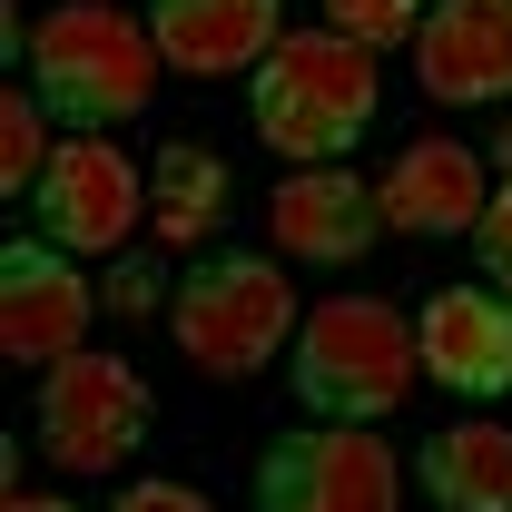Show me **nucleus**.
<instances>
[{
	"label": "nucleus",
	"mask_w": 512,
	"mask_h": 512,
	"mask_svg": "<svg viewBox=\"0 0 512 512\" xmlns=\"http://www.w3.org/2000/svg\"><path fill=\"white\" fill-rule=\"evenodd\" d=\"M30 89H40V109L60 119V138H109L119 119H138L148 99H158V30L148 20H128L109 0H60L50 20H30Z\"/></svg>",
	"instance_id": "1"
},
{
	"label": "nucleus",
	"mask_w": 512,
	"mask_h": 512,
	"mask_svg": "<svg viewBox=\"0 0 512 512\" xmlns=\"http://www.w3.org/2000/svg\"><path fill=\"white\" fill-rule=\"evenodd\" d=\"M384 109L375 50H355L345 30H286L266 69L247 79V119L286 168H335Z\"/></svg>",
	"instance_id": "2"
},
{
	"label": "nucleus",
	"mask_w": 512,
	"mask_h": 512,
	"mask_svg": "<svg viewBox=\"0 0 512 512\" xmlns=\"http://www.w3.org/2000/svg\"><path fill=\"white\" fill-rule=\"evenodd\" d=\"M168 325H178V355H188L197 375L247 384V375H266V365L296 345V325H306V316H296V286H286L276 256L217 247V256H197L188 276H178Z\"/></svg>",
	"instance_id": "3"
},
{
	"label": "nucleus",
	"mask_w": 512,
	"mask_h": 512,
	"mask_svg": "<svg viewBox=\"0 0 512 512\" xmlns=\"http://www.w3.org/2000/svg\"><path fill=\"white\" fill-rule=\"evenodd\" d=\"M414 375V316H394L384 296H325L296 325V404L316 424H384Z\"/></svg>",
	"instance_id": "4"
},
{
	"label": "nucleus",
	"mask_w": 512,
	"mask_h": 512,
	"mask_svg": "<svg viewBox=\"0 0 512 512\" xmlns=\"http://www.w3.org/2000/svg\"><path fill=\"white\" fill-rule=\"evenodd\" d=\"M30 414H40V453L60 473H119L128 453L148 444V424H158V394H148V375L128 355L79 345L60 365H40V404Z\"/></svg>",
	"instance_id": "5"
},
{
	"label": "nucleus",
	"mask_w": 512,
	"mask_h": 512,
	"mask_svg": "<svg viewBox=\"0 0 512 512\" xmlns=\"http://www.w3.org/2000/svg\"><path fill=\"white\" fill-rule=\"evenodd\" d=\"M256 512H404V463L375 424H306L256 453Z\"/></svg>",
	"instance_id": "6"
},
{
	"label": "nucleus",
	"mask_w": 512,
	"mask_h": 512,
	"mask_svg": "<svg viewBox=\"0 0 512 512\" xmlns=\"http://www.w3.org/2000/svg\"><path fill=\"white\" fill-rule=\"evenodd\" d=\"M30 207H40V237L60 256H119L138 237V217H148V178L109 138H60L40 188H30Z\"/></svg>",
	"instance_id": "7"
},
{
	"label": "nucleus",
	"mask_w": 512,
	"mask_h": 512,
	"mask_svg": "<svg viewBox=\"0 0 512 512\" xmlns=\"http://www.w3.org/2000/svg\"><path fill=\"white\" fill-rule=\"evenodd\" d=\"M99 286L79 276V256H60L50 237H10L0 247V345L20 365H60L89 345Z\"/></svg>",
	"instance_id": "8"
},
{
	"label": "nucleus",
	"mask_w": 512,
	"mask_h": 512,
	"mask_svg": "<svg viewBox=\"0 0 512 512\" xmlns=\"http://www.w3.org/2000/svg\"><path fill=\"white\" fill-rule=\"evenodd\" d=\"M414 355L424 375L463 394V404H503L512 394V296L503 286H444L414 316Z\"/></svg>",
	"instance_id": "9"
},
{
	"label": "nucleus",
	"mask_w": 512,
	"mask_h": 512,
	"mask_svg": "<svg viewBox=\"0 0 512 512\" xmlns=\"http://www.w3.org/2000/svg\"><path fill=\"white\" fill-rule=\"evenodd\" d=\"M414 89L444 109L512 99V0H434L414 30Z\"/></svg>",
	"instance_id": "10"
},
{
	"label": "nucleus",
	"mask_w": 512,
	"mask_h": 512,
	"mask_svg": "<svg viewBox=\"0 0 512 512\" xmlns=\"http://www.w3.org/2000/svg\"><path fill=\"white\" fill-rule=\"evenodd\" d=\"M375 197H384L394 237H473L483 207H493V158L463 148V138H414L375 178Z\"/></svg>",
	"instance_id": "11"
},
{
	"label": "nucleus",
	"mask_w": 512,
	"mask_h": 512,
	"mask_svg": "<svg viewBox=\"0 0 512 512\" xmlns=\"http://www.w3.org/2000/svg\"><path fill=\"white\" fill-rule=\"evenodd\" d=\"M266 227H276V256H296V266H355V256L375 247V227H384V197L335 158V168H296V178H276Z\"/></svg>",
	"instance_id": "12"
},
{
	"label": "nucleus",
	"mask_w": 512,
	"mask_h": 512,
	"mask_svg": "<svg viewBox=\"0 0 512 512\" xmlns=\"http://www.w3.org/2000/svg\"><path fill=\"white\" fill-rule=\"evenodd\" d=\"M148 30L188 79H256L266 50L286 40V10L276 0H148Z\"/></svg>",
	"instance_id": "13"
},
{
	"label": "nucleus",
	"mask_w": 512,
	"mask_h": 512,
	"mask_svg": "<svg viewBox=\"0 0 512 512\" xmlns=\"http://www.w3.org/2000/svg\"><path fill=\"white\" fill-rule=\"evenodd\" d=\"M414 483L434 512H512V424H444L414 453Z\"/></svg>",
	"instance_id": "14"
},
{
	"label": "nucleus",
	"mask_w": 512,
	"mask_h": 512,
	"mask_svg": "<svg viewBox=\"0 0 512 512\" xmlns=\"http://www.w3.org/2000/svg\"><path fill=\"white\" fill-rule=\"evenodd\" d=\"M227 217V158H207V148H158V168H148V227H158V247H197L207 227Z\"/></svg>",
	"instance_id": "15"
},
{
	"label": "nucleus",
	"mask_w": 512,
	"mask_h": 512,
	"mask_svg": "<svg viewBox=\"0 0 512 512\" xmlns=\"http://www.w3.org/2000/svg\"><path fill=\"white\" fill-rule=\"evenodd\" d=\"M40 168H50V109H40V89H10L0 99V188L30 197Z\"/></svg>",
	"instance_id": "16"
},
{
	"label": "nucleus",
	"mask_w": 512,
	"mask_h": 512,
	"mask_svg": "<svg viewBox=\"0 0 512 512\" xmlns=\"http://www.w3.org/2000/svg\"><path fill=\"white\" fill-rule=\"evenodd\" d=\"M424 10L434 0H325V30H345L355 50H414V30H424Z\"/></svg>",
	"instance_id": "17"
},
{
	"label": "nucleus",
	"mask_w": 512,
	"mask_h": 512,
	"mask_svg": "<svg viewBox=\"0 0 512 512\" xmlns=\"http://www.w3.org/2000/svg\"><path fill=\"white\" fill-rule=\"evenodd\" d=\"M109 306L119 316H148V306H178V286L158 276V256H119L109 266Z\"/></svg>",
	"instance_id": "18"
},
{
	"label": "nucleus",
	"mask_w": 512,
	"mask_h": 512,
	"mask_svg": "<svg viewBox=\"0 0 512 512\" xmlns=\"http://www.w3.org/2000/svg\"><path fill=\"white\" fill-rule=\"evenodd\" d=\"M473 256H483V286H503V296H512V178L493 188V207H483V227H473Z\"/></svg>",
	"instance_id": "19"
},
{
	"label": "nucleus",
	"mask_w": 512,
	"mask_h": 512,
	"mask_svg": "<svg viewBox=\"0 0 512 512\" xmlns=\"http://www.w3.org/2000/svg\"><path fill=\"white\" fill-rule=\"evenodd\" d=\"M109 512H207V493H197V483H168V473H158V483H128V493H119Z\"/></svg>",
	"instance_id": "20"
},
{
	"label": "nucleus",
	"mask_w": 512,
	"mask_h": 512,
	"mask_svg": "<svg viewBox=\"0 0 512 512\" xmlns=\"http://www.w3.org/2000/svg\"><path fill=\"white\" fill-rule=\"evenodd\" d=\"M10 512H79V503H60V493H10Z\"/></svg>",
	"instance_id": "21"
},
{
	"label": "nucleus",
	"mask_w": 512,
	"mask_h": 512,
	"mask_svg": "<svg viewBox=\"0 0 512 512\" xmlns=\"http://www.w3.org/2000/svg\"><path fill=\"white\" fill-rule=\"evenodd\" d=\"M493 168H512V128H503V148H493Z\"/></svg>",
	"instance_id": "22"
}]
</instances>
